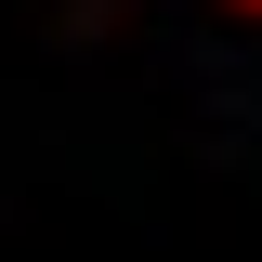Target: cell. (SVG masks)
I'll return each instance as SVG.
<instances>
[{
	"label": "cell",
	"instance_id": "6da1fadb",
	"mask_svg": "<svg viewBox=\"0 0 262 262\" xmlns=\"http://www.w3.org/2000/svg\"><path fill=\"white\" fill-rule=\"evenodd\" d=\"M236 13H262V0H236Z\"/></svg>",
	"mask_w": 262,
	"mask_h": 262
}]
</instances>
